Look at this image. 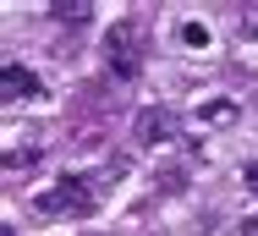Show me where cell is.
I'll list each match as a JSON object with an SVG mask.
<instances>
[{
	"label": "cell",
	"instance_id": "cell-1",
	"mask_svg": "<svg viewBox=\"0 0 258 236\" xmlns=\"http://www.w3.org/2000/svg\"><path fill=\"white\" fill-rule=\"evenodd\" d=\"M39 220H60V214H94L99 209V176H60L55 187L33 192L28 203Z\"/></svg>",
	"mask_w": 258,
	"mask_h": 236
},
{
	"label": "cell",
	"instance_id": "cell-7",
	"mask_svg": "<svg viewBox=\"0 0 258 236\" xmlns=\"http://www.w3.org/2000/svg\"><path fill=\"white\" fill-rule=\"evenodd\" d=\"M88 11H94L88 0H55V6H50L55 22H88Z\"/></svg>",
	"mask_w": 258,
	"mask_h": 236
},
{
	"label": "cell",
	"instance_id": "cell-10",
	"mask_svg": "<svg viewBox=\"0 0 258 236\" xmlns=\"http://www.w3.org/2000/svg\"><path fill=\"white\" fill-rule=\"evenodd\" d=\"M242 187L258 192V159H253V165H242Z\"/></svg>",
	"mask_w": 258,
	"mask_h": 236
},
{
	"label": "cell",
	"instance_id": "cell-2",
	"mask_svg": "<svg viewBox=\"0 0 258 236\" xmlns=\"http://www.w3.org/2000/svg\"><path fill=\"white\" fill-rule=\"evenodd\" d=\"M104 49H110V72H121V77L138 72V28L132 22H115L110 39H104Z\"/></svg>",
	"mask_w": 258,
	"mask_h": 236
},
{
	"label": "cell",
	"instance_id": "cell-3",
	"mask_svg": "<svg viewBox=\"0 0 258 236\" xmlns=\"http://www.w3.org/2000/svg\"><path fill=\"white\" fill-rule=\"evenodd\" d=\"M0 94L11 99V104H17V99H39V94H44V83H39V77H33L28 66L6 61V72H0Z\"/></svg>",
	"mask_w": 258,
	"mask_h": 236
},
{
	"label": "cell",
	"instance_id": "cell-6",
	"mask_svg": "<svg viewBox=\"0 0 258 236\" xmlns=\"http://www.w3.org/2000/svg\"><path fill=\"white\" fill-rule=\"evenodd\" d=\"M39 159H44L39 143H28V148H6V170H11V176H17V170H33Z\"/></svg>",
	"mask_w": 258,
	"mask_h": 236
},
{
	"label": "cell",
	"instance_id": "cell-5",
	"mask_svg": "<svg viewBox=\"0 0 258 236\" xmlns=\"http://www.w3.org/2000/svg\"><path fill=\"white\" fill-rule=\"evenodd\" d=\"M236 115H242V104H236V99H204V104L192 110V121H198V127H231Z\"/></svg>",
	"mask_w": 258,
	"mask_h": 236
},
{
	"label": "cell",
	"instance_id": "cell-4",
	"mask_svg": "<svg viewBox=\"0 0 258 236\" xmlns=\"http://www.w3.org/2000/svg\"><path fill=\"white\" fill-rule=\"evenodd\" d=\"M170 132H176V121H170V110H165V104H149V110L138 115V143L159 148V143H170Z\"/></svg>",
	"mask_w": 258,
	"mask_h": 236
},
{
	"label": "cell",
	"instance_id": "cell-8",
	"mask_svg": "<svg viewBox=\"0 0 258 236\" xmlns=\"http://www.w3.org/2000/svg\"><path fill=\"white\" fill-rule=\"evenodd\" d=\"M181 44L204 49V44H209V28H204V22H181Z\"/></svg>",
	"mask_w": 258,
	"mask_h": 236
},
{
	"label": "cell",
	"instance_id": "cell-9",
	"mask_svg": "<svg viewBox=\"0 0 258 236\" xmlns=\"http://www.w3.org/2000/svg\"><path fill=\"white\" fill-rule=\"evenodd\" d=\"M159 182H165V192H181L187 170H181V165H165V170H159Z\"/></svg>",
	"mask_w": 258,
	"mask_h": 236
},
{
	"label": "cell",
	"instance_id": "cell-11",
	"mask_svg": "<svg viewBox=\"0 0 258 236\" xmlns=\"http://www.w3.org/2000/svg\"><path fill=\"white\" fill-rule=\"evenodd\" d=\"M242 236H258V214H253V220H242Z\"/></svg>",
	"mask_w": 258,
	"mask_h": 236
}]
</instances>
